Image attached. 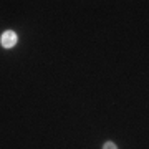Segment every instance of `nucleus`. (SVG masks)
<instances>
[{
  "label": "nucleus",
  "mask_w": 149,
  "mask_h": 149,
  "mask_svg": "<svg viewBox=\"0 0 149 149\" xmlns=\"http://www.w3.org/2000/svg\"><path fill=\"white\" fill-rule=\"evenodd\" d=\"M17 33L12 32V30H7V32H3V35H2V38H0V42H2V47L3 48H12L17 45Z\"/></svg>",
  "instance_id": "nucleus-1"
},
{
  "label": "nucleus",
  "mask_w": 149,
  "mask_h": 149,
  "mask_svg": "<svg viewBox=\"0 0 149 149\" xmlns=\"http://www.w3.org/2000/svg\"><path fill=\"white\" fill-rule=\"evenodd\" d=\"M103 149H118V146L114 143H111V141H108V143L103 144Z\"/></svg>",
  "instance_id": "nucleus-2"
}]
</instances>
